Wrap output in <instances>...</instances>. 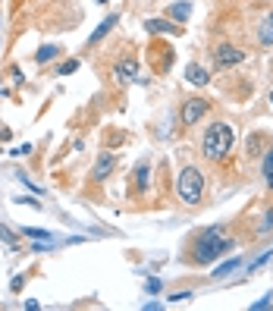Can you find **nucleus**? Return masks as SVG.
<instances>
[{
	"label": "nucleus",
	"instance_id": "nucleus-4",
	"mask_svg": "<svg viewBox=\"0 0 273 311\" xmlns=\"http://www.w3.org/2000/svg\"><path fill=\"white\" fill-rule=\"evenodd\" d=\"M214 60H217L220 69H229V66H239V63L245 60V50H239V47H233V44H220L217 54H214Z\"/></svg>",
	"mask_w": 273,
	"mask_h": 311
},
{
	"label": "nucleus",
	"instance_id": "nucleus-7",
	"mask_svg": "<svg viewBox=\"0 0 273 311\" xmlns=\"http://www.w3.org/2000/svg\"><path fill=\"white\" fill-rule=\"evenodd\" d=\"M116 167V158H113V154H101V158H97V164H94V179H107L110 176V170Z\"/></svg>",
	"mask_w": 273,
	"mask_h": 311
},
{
	"label": "nucleus",
	"instance_id": "nucleus-24",
	"mask_svg": "<svg viewBox=\"0 0 273 311\" xmlns=\"http://www.w3.org/2000/svg\"><path fill=\"white\" fill-rule=\"evenodd\" d=\"M160 289V280H148V293H157Z\"/></svg>",
	"mask_w": 273,
	"mask_h": 311
},
{
	"label": "nucleus",
	"instance_id": "nucleus-16",
	"mask_svg": "<svg viewBox=\"0 0 273 311\" xmlns=\"http://www.w3.org/2000/svg\"><path fill=\"white\" fill-rule=\"evenodd\" d=\"M0 239L7 242V248H19V245H22V242H19V236H16L13 229H7L4 223H0Z\"/></svg>",
	"mask_w": 273,
	"mask_h": 311
},
{
	"label": "nucleus",
	"instance_id": "nucleus-26",
	"mask_svg": "<svg viewBox=\"0 0 273 311\" xmlns=\"http://www.w3.org/2000/svg\"><path fill=\"white\" fill-rule=\"evenodd\" d=\"M270 104H273V91H270Z\"/></svg>",
	"mask_w": 273,
	"mask_h": 311
},
{
	"label": "nucleus",
	"instance_id": "nucleus-21",
	"mask_svg": "<svg viewBox=\"0 0 273 311\" xmlns=\"http://www.w3.org/2000/svg\"><path fill=\"white\" fill-rule=\"evenodd\" d=\"M16 201H19V204H32V207H41V201H38V198H29V195H19Z\"/></svg>",
	"mask_w": 273,
	"mask_h": 311
},
{
	"label": "nucleus",
	"instance_id": "nucleus-19",
	"mask_svg": "<svg viewBox=\"0 0 273 311\" xmlns=\"http://www.w3.org/2000/svg\"><path fill=\"white\" fill-rule=\"evenodd\" d=\"M76 69H79V60H69V63H63V66H60L57 72H60V75H72Z\"/></svg>",
	"mask_w": 273,
	"mask_h": 311
},
{
	"label": "nucleus",
	"instance_id": "nucleus-8",
	"mask_svg": "<svg viewBox=\"0 0 273 311\" xmlns=\"http://www.w3.org/2000/svg\"><path fill=\"white\" fill-rule=\"evenodd\" d=\"M170 19H176V22H188V16H192V4L188 0H179V4H170Z\"/></svg>",
	"mask_w": 273,
	"mask_h": 311
},
{
	"label": "nucleus",
	"instance_id": "nucleus-2",
	"mask_svg": "<svg viewBox=\"0 0 273 311\" xmlns=\"http://www.w3.org/2000/svg\"><path fill=\"white\" fill-rule=\"evenodd\" d=\"M233 126L229 123H214L207 132H204V142H201V151L207 161H223L233 148Z\"/></svg>",
	"mask_w": 273,
	"mask_h": 311
},
{
	"label": "nucleus",
	"instance_id": "nucleus-20",
	"mask_svg": "<svg viewBox=\"0 0 273 311\" xmlns=\"http://www.w3.org/2000/svg\"><path fill=\"white\" fill-rule=\"evenodd\" d=\"M258 229H261V232H270V229H273V211H267V214H264V220H261V226H258Z\"/></svg>",
	"mask_w": 273,
	"mask_h": 311
},
{
	"label": "nucleus",
	"instance_id": "nucleus-11",
	"mask_svg": "<svg viewBox=\"0 0 273 311\" xmlns=\"http://www.w3.org/2000/svg\"><path fill=\"white\" fill-rule=\"evenodd\" d=\"M144 29H148V32H154V35H160V32H173V35H176V32H179V25H173V22H166V19H148V22H144Z\"/></svg>",
	"mask_w": 273,
	"mask_h": 311
},
{
	"label": "nucleus",
	"instance_id": "nucleus-25",
	"mask_svg": "<svg viewBox=\"0 0 273 311\" xmlns=\"http://www.w3.org/2000/svg\"><path fill=\"white\" fill-rule=\"evenodd\" d=\"M185 299H192V293H176L173 296V302H185Z\"/></svg>",
	"mask_w": 273,
	"mask_h": 311
},
{
	"label": "nucleus",
	"instance_id": "nucleus-18",
	"mask_svg": "<svg viewBox=\"0 0 273 311\" xmlns=\"http://www.w3.org/2000/svg\"><path fill=\"white\" fill-rule=\"evenodd\" d=\"M26 236H32V239H38V242H54V236L47 229H26Z\"/></svg>",
	"mask_w": 273,
	"mask_h": 311
},
{
	"label": "nucleus",
	"instance_id": "nucleus-23",
	"mask_svg": "<svg viewBox=\"0 0 273 311\" xmlns=\"http://www.w3.org/2000/svg\"><path fill=\"white\" fill-rule=\"evenodd\" d=\"M22 283H26V280H22V277H13V283H10V289H13V293H19V289H22Z\"/></svg>",
	"mask_w": 273,
	"mask_h": 311
},
{
	"label": "nucleus",
	"instance_id": "nucleus-6",
	"mask_svg": "<svg viewBox=\"0 0 273 311\" xmlns=\"http://www.w3.org/2000/svg\"><path fill=\"white\" fill-rule=\"evenodd\" d=\"M138 63L135 60H122V63H116V82H135L138 79Z\"/></svg>",
	"mask_w": 273,
	"mask_h": 311
},
{
	"label": "nucleus",
	"instance_id": "nucleus-15",
	"mask_svg": "<svg viewBox=\"0 0 273 311\" xmlns=\"http://www.w3.org/2000/svg\"><path fill=\"white\" fill-rule=\"evenodd\" d=\"M148 173H151V167H148V164H141V167L135 170V189H138V192L148 189Z\"/></svg>",
	"mask_w": 273,
	"mask_h": 311
},
{
	"label": "nucleus",
	"instance_id": "nucleus-22",
	"mask_svg": "<svg viewBox=\"0 0 273 311\" xmlns=\"http://www.w3.org/2000/svg\"><path fill=\"white\" fill-rule=\"evenodd\" d=\"M270 302H273V296H264V299H258V302H255L251 308H255V311H261V308H267Z\"/></svg>",
	"mask_w": 273,
	"mask_h": 311
},
{
	"label": "nucleus",
	"instance_id": "nucleus-27",
	"mask_svg": "<svg viewBox=\"0 0 273 311\" xmlns=\"http://www.w3.org/2000/svg\"><path fill=\"white\" fill-rule=\"evenodd\" d=\"M97 4H107V0H97Z\"/></svg>",
	"mask_w": 273,
	"mask_h": 311
},
{
	"label": "nucleus",
	"instance_id": "nucleus-14",
	"mask_svg": "<svg viewBox=\"0 0 273 311\" xmlns=\"http://www.w3.org/2000/svg\"><path fill=\"white\" fill-rule=\"evenodd\" d=\"M261 173H264V183L273 189V148L264 154V170H261Z\"/></svg>",
	"mask_w": 273,
	"mask_h": 311
},
{
	"label": "nucleus",
	"instance_id": "nucleus-13",
	"mask_svg": "<svg viewBox=\"0 0 273 311\" xmlns=\"http://www.w3.org/2000/svg\"><path fill=\"white\" fill-rule=\"evenodd\" d=\"M57 54H60V47H57V44H44L38 54H35V60H38V63H47V60H54Z\"/></svg>",
	"mask_w": 273,
	"mask_h": 311
},
{
	"label": "nucleus",
	"instance_id": "nucleus-17",
	"mask_svg": "<svg viewBox=\"0 0 273 311\" xmlns=\"http://www.w3.org/2000/svg\"><path fill=\"white\" fill-rule=\"evenodd\" d=\"M242 264V258H229L226 264H220V267H214V277H226V274H233L236 267Z\"/></svg>",
	"mask_w": 273,
	"mask_h": 311
},
{
	"label": "nucleus",
	"instance_id": "nucleus-1",
	"mask_svg": "<svg viewBox=\"0 0 273 311\" xmlns=\"http://www.w3.org/2000/svg\"><path fill=\"white\" fill-rule=\"evenodd\" d=\"M229 248H236L233 239H223V229L220 226H211L198 236V245H195V261L198 264H211L217 258H223Z\"/></svg>",
	"mask_w": 273,
	"mask_h": 311
},
{
	"label": "nucleus",
	"instance_id": "nucleus-12",
	"mask_svg": "<svg viewBox=\"0 0 273 311\" xmlns=\"http://www.w3.org/2000/svg\"><path fill=\"white\" fill-rule=\"evenodd\" d=\"M185 79H188L192 85H207V79H211V75H207L201 66H198V63H192V66L185 69Z\"/></svg>",
	"mask_w": 273,
	"mask_h": 311
},
{
	"label": "nucleus",
	"instance_id": "nucleus-3",
	"mask_svg": "<svg viewBox=\"0 0 273 311\" xmlns=\"http://www.w3.org/2000/svg\"><path fill=\"white\" fill-rule=\"evenodd\" d=\"M176 192H179V198H182L185 204H198V201H201V195H204V176H201V170L185 167V170L179 173Z\"/></svg>",
	"mask_w": 273,
	"mask_h": 311
},
{
	"label": "nucleus",
	"instance_id": "nucleus-10",
	"mask_svg": "<svg viewBox=\"0 0 273 311\" xmlns=\"http://www.w3.org/2000/svg\"><path fill=\"white\" fill-rule=\"evenodd\" d=\"M116 22H119V16H116V13H113V16H107V19H104V22H101V25H97V29L91 32V38H88V44H97V41H101V38H104V35L110 32V29H113V25H116Z\"/></svg>",
	"mask_w": 273,
	"mask_h": 311
},
{
	"label": "nucleus",
	"instance_id": "nucleus-5",
	"mask_svg": "<svg viewBox=\"0 0 273 311\" xmlns=\"http://www.w3.org/2000/svg\"><path fill=\"white\" fill-rule=\"evenodd\" d=\"M204 113H207V101H204V98H188V101L182 104V123H185V126H195Z\"/></svg>",
	"mask_w": 273,
	"mask_h": 311
},
{
	"label": "nucleus",
	"instance_id": "nucleus-9",
	"mask_svg": "<svg viewBox=\"0 0 273 311\" xmlns=\"http://www.w3.org/2000/svg\"><path fill=\"white\" fill-rule=\"evenodd\" d=\"M258 41H261L264 47H270V44H273V13H270V16H264V22L258 25Z\"/></svg>",
	"mask_w": 273,
	"mask_h": 311
}]
</instances>
